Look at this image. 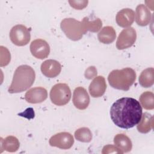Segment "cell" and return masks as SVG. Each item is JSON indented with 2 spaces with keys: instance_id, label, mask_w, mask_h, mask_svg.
Here are the masks:
<instances>
[{
  "instance_id": "obj_1",
  "label": "cell",
  "mask_w": 154,
  "mask_h": 154,
  "mask_svg": "<svg viewBox=\"0 0 154 154\" xmlns=\"http://www.w3.org/2000/svg\"><path fill=\"white\" fill-rule=\"evenodd\" d=\"M140 102L132 97H125L117 100L110 109V117L113 123L123 129L132 128L137 125L142 116Z\"/></svg>"
},
{
  "instance_id": "obj_2",
  "label": "cell",
  "mask_w": 154,
  "mask_h": 154,
  "mask_svg": "<svg viewBox=\"0 0 154 154\" xmlns=\"http://www.w3.org/2000/svg\"><path fill=\"white\" fill-rule=\"evenodd\" d=\"M35 78V72L31 66L28 65L19 66L14 73L13 80L8 91L10 93L23 92L32 86Z\"/></svg>"
},
{
  "instance_id": "obj_3",
  "label": "cell",
  "mask_w": 154,
  "mask_h": 154,
  "mask_svg": "<svg viewBox=\"0 0 154 154\" xmlns=\"http://www.w3.org/2000/svg\"><path fill=\"white\" fill-rule=\"evenodd\" d=\"M136 79V73L130 67L113 70L108 75V81L114 88L128 91Z\"/></svg>"
},
{
  "instance_id": "obj_4",
  "label": "cell",
  "mask_w": 154,
  "mask_h": 154,
  "mask_svg": "<svg viewBox=\"0 0 154 154\" xmlns=\"http://www.w3.org/2000/svg\"><path fill=\"white\" fill-rule=\"evenodd\" d=\"M61 30L66 37L73 41H77L82 38L85 32L81 21L74 18H65L60 23Z\"/></svg>"
},
{
  "instance_id": "obj_5",
  "label": "cell",
  "mask_w": 154,
  "mask_h": 154,
  "mask_svg": "<svg viewBox=\"0 0 154 154\" xmlns=\"http://www.w3.org/2000/svg\"><path fill=\"white\" fill-rule=\"evenodd\" d=\"M71 91L69 85L64 83L54 85L50 91V99L55 105L63 106L69 103L71 98Z\"/></svg>"
},
{
  "instance_id": "obj_6",
  "label": "cell",
  "mask_w": 154,
  "mask_h": 154,
  "mask_svg": "<svg viewBox=\"0 0 154 154\" xmlns=\"http://www.w3.org/2000/svg\"><path fill=\"white\" fill-rule=\"evenodd\" d=\"M10 38L11 42L18 46L26 45L31 39L29 30L25 25H16L10 30Z\"/></svg>"
},
{
  "instance_id": "obj_7",
  "label": "cell",
  "mask_w": 154,
  "mask_h": 154,
  "mask_svg": "<svg viewBox=\"0 0 154 154\" xmlns=\"http://www.w3.org/2000/svg\"><path fill=\"white\" fill-rule=\"evenodd\" d=\"M137 39V32L133 27H128L123 29L116 42V48L119 50H123L131 47Z\"/></svg>"
},
{
  "instance_id": "obj_8",
  "label": "cell",
  "mask_w": 154,
  "mask_h": 154,
  "mask_svg": "<svg viewBox=\"0 0 154 154\" xmlns=\"http://www.w3.org/2000/svg\"><path fill=\"white\" fill-rule=\"evenodd\" d=\"M50 146L61 149H69L74 143L72 135L67 132H61L52 136L49 141Z\"/></svg>"
},
{
  "instance_id": "obj_9",
  "label": "cell",
  "mask_w": 154,
  "mask_h": 154,
  "mask_svg": "<svg viewBox=\"0 0 154 154\" xmlns=\"http://www.w3.org/2000/svg\"><path fill=\"white\" fill-rule=\"evenodd\" d=\"M31 54L36 58L43 60L48 57L50 53V46L45 40L38 38L33 40L30 45Z\"/></svg>"
},
{
  "instance_id": "obj_10",
  "label": "cell",
  "mask_w": 154,
  "mask_h": 154,
  "mask_svg": "<svg viewBox=\"0 0 154 154\" xmlns=\"http://www.w3.org/2000/svg\"><path fill=\"white\" fill-rule=\"evenodd\" d=\"M72 100L77 109L83 110L88 107L90 103V97L84 87H78L73 91Z\"/></svg>"
},
{
  "instance_id": "obj_11",
  "label": "cell",
  "mask_w": 154,
  "mask_h": 154,
  "mask_svg": "<svg viewBox=\"0 0 154 154\" xmlns=\"http://www.w3.org/2000/svg\"><path fill=\"white\" fill-rule=\"evenodd\" d=\"M48 97L47 90L42 87H36L28 90L25 95V99L30 103H39L45 101Z\"/></svg>"
},
{
  "instance_id": "obj_12",
  "label": "cell",
  "mask_w": 154,
  "mask_h": 154,
  "mask_svg": "<svg viewBox=\"0 0 154 154\" xmlns=\"http://www.w3.org/2000/svg\"><path fill=\"white\" fill-rule=\"evenodd\" d=\"M42 73L48 78H55L61 72V66L55 60H47L43 61L40 67Z\"/></svg>"
},
{
  "instance_id": "obj_13",
  "label": "cell",
  "mask_w": 154,
  "mask_h": 154,
  "mask_svg": "<svg viewBox=\"0 0 154 154\" xmlns=\"http://www.w3.org/2000/svg\"><path fill=\"white\" fill-rule=\"evenodd\" d=\"M106 88V84L105 78L102 76H97L90 83L88 91L93 97H99L104 94Z\"/></svg>"
},
{
  "instance_id": "obj_14",
  "label": "cell",
  "mask_w": 154,
  "mask_h": 154,
  "mask_svg": "<svg viewBox=\"0 0 154 154\" xmlns=\"http://www.w3.org/2000/svg\"><path fill=\"white\" fill-rule=\"evenodd\" d=\"M135 13L133 10L128 8H123L116 14V20L119 26L122 28H128L134 22Z\"/></svg>"
},
{
  "instance_id": "obj_15",
  "label": "cell",
  "mask_w": 154,
  "mask_h": 154,
  "mask_svg": "<svg viewBox=\"0 0 154 154\" xmlns=\"http://www.w3.org/2000/svg\"><path fill=\"white\" fill-rule=\"evenodd\" d=\"M135 16L136 23L141 26L147 25L152 20V14L150 10L142 4L137 7Z\"/></svg>"
},
{
  "instance_id": "obj_16",
  "label": "cell",
  "mask_w": 154,
  "mask_h": 154,
  "mask_svg": "<svg viewBox=\"0 0 154 154\" xmlns=\"http://www.w3.org/2000/svg\"><path fill=\"white\" fill-rule=\"evenodd\" d=\"M115 146L123 153H127L131 150L132 143L130 138L124 134H118L114 138Z\"/></svg>"
},
{
  "instance_id": "obj_17",
  "label": "cell",
  "mask_w": 154,
  "mask_h": 154,
  "mask_svg": "<svg viewBox=\"0 0 154 154\" xmlns=\"http://www.w3.org/2000/svg\"><path fill=\"white\" fill-rule=\"evenodd\" d=\"M137 129L138 131L142 134L149 132L153 129V117L152 114L148 112L142 114L140 121L137 124Z\"/></svg>"
},
{
  "instance_id": "obj_18",
  "label": "cell",
  "mask_w": 154,
  "mask_h": 154,
  "mask_svg": "<svg viewBox=\"0 0 154 154\" xmlns=\"http://www.w3.org/2000/svg\"><path fill=\"white\" fill-rule=\"evenodd\" d=\"M97 38L100 42L103 44H110L116 38V32L111 26L103 27L97 34Z\"/></svg>"
},
{
  "instance_id": "obj_19",
  "label": "cell",
  "mask_w": 154,
  "mask_h": 154,
  "mask_svg": "<svg viewBox=\"0 0 154 154\" xmlns=\"http://www.w3.org/2000/svg\"><path fill=\"white\" fill-rule=\"evenodd\" d=\"M139 83L144 88L150 87L154 83V69L149 67L144 70L139 76Z\"/></svg>"
},
{
  "instance_id": "obj_20",
  "label": "cell",
  "mask_w": 154,
  "mask_h": 154,
  "mask_svg": "<svg viewBox=\"0 0 154 154\" xmlns=\"http://www.w3.org/2000/svg\"><path fill=\"white\" fill-rule=\"evenodd\" d=\"M1 149L8 152H16L20 146L18 139L14 136H8L4 140L1 138Z\"/></svg>"
},
{
  "instance_id": "obj_21",
  "label": "cell",
  "mask_w": 154,
  "mask_h": 154,
  "mask_svg": "<svg viewBox=\"0 0 154 154\" xmlns=\"http://www.w3.org/2000/svg\"><path fill=\"white\" fill-rule=\"evenodd\" d=\"M85 33L87 31L96 32L99 31L102 26V20L99 18H96L90 20L88 17H85L81 21Z\"/></svg>"
},
{
  "instance_id": "obj_22",
  "label": "cell",
  "mask_w": 154,
  "mask_h": 154,
  "mask_svg": "<svg viewBox=\"0 0 154 154\" xmlns=\"http://www.w3.org/2000/svg\"><path fill=\"white\" fill-rule=\"evenodd\" d=\"M140 103L144 109L152 110L154 108V94L152 92L146 91L143 93L139 98Z\"/></svg>"
},
{
  "instance_id": "obj_23",
  "label": "cell",
  "mask_w": 154,
  "mask_h": 154,
  "mask_svg": "<svg viewBox=\"0 0 154 154\" xmlns=\"http://www.w3.org/2000/svg\"><path fill=\"white\" fill-rule=\"evenodd\" d=\"M75 138L81 142L89 143L92 140V134L89 128L82 127L76 130L74 134Z\"/></svg>"
},
{
  "instance_id": "obj_24",
  "label": "cell",
  "mask_w": 154,
  "mask_h": 154,
  "mask_svg": "<svg viewBox=\"0 0 154 154\" xmlns=\"http://www.w3.org/2000/svg\"><path fill=\"white\" fill-rule=\"evenodd\" d=\"M70 6L76 10H82L87 6L88 1H69Z\"/></svg>"
},
{
  "instance_id": "obj_25",
  "label": "cell",
  "mask_w": 154,
  "mask_h": 154,
  "mask_svg": "<svg viewBox=\"0 0 154 154\" xmlns=\"http://www.w3.org/2000/svg\"><path fill=\"white\" fill-rule=\"evenodd\" d=\"M123 153V152L119 149L116 146H113L111 144H108L105 146L102 151V153L103 154H106V153Z\"/></svg>"
},
{
  "instance_id": "obj_26",
  "label": "cell",
  "mask_w": 154,
  "mask_h": 154,
  "mask_svg": "<svg viewBox=\"0 0 154 154\" xmlns=\"http://www.w3.org/2000/svg\"><path fill=\"white\" fill-rule=\"evenodd\" d=\"M84 75L87 79H90L97 76V69L94 66H90L86 69Z\"/></svg>"
}]
</instances>
